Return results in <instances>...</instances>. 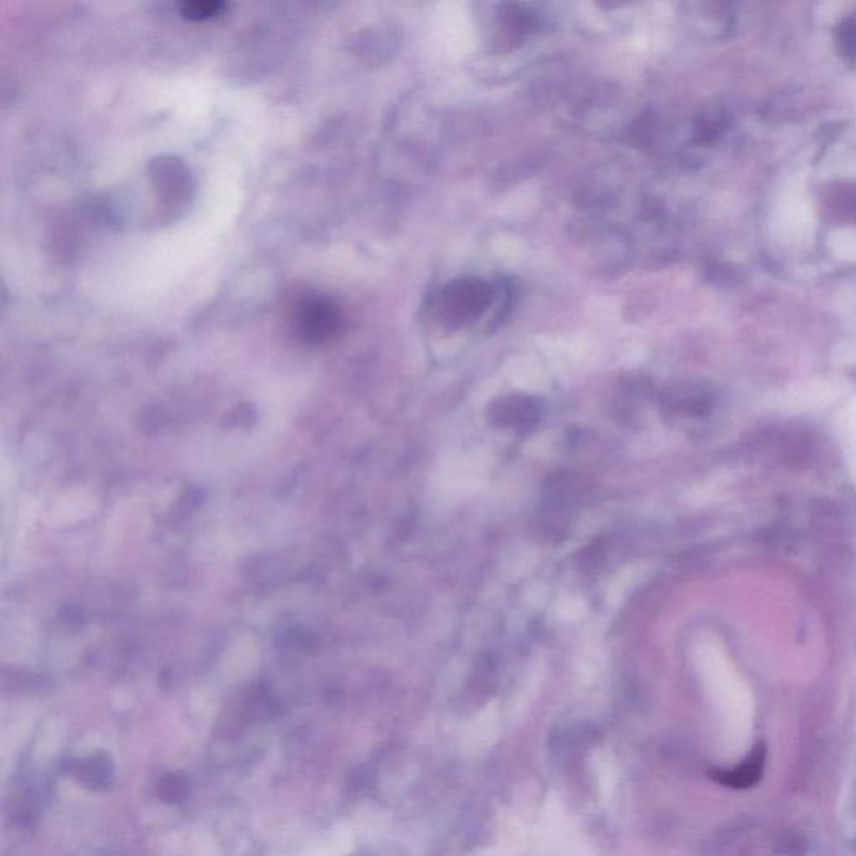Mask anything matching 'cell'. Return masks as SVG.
<instances>
[{
  "label": "cell",
  "mask_w": 856,
  "mask_h": 856,
  "mask_svg": "<svg viewBox=\"0 0 856 856\" xmlns=\"http://www.w3.org/2000/svg\"><path fill=\"white\" fill-rule=\"evenodd\" d=\"M225 11V4L218 0H196V2H186L181 6V14L186 19L191 21H206L213 17L220 16L221 12Z\"/></svg>",
  "instance_id": "obj_7"
},
{
  "label": "cell",
  "mask_w": 856,
  "mask_h": 856,
  "mask_svg": "<svg viewBox=\"0 0 856 856\" xmlns=\"http://www.w3.org/2000/svg\"><path fill=\"white\" fill-rule=\"evenodd\" d=\"M539 403L527 395H507L490 407L489 415L500 427L527 428L539 418Z\"/></svg>",
  "instance_id": "obj_3"
},
{
  "label": "cell",
  "mask_w": 856,
  "mask_h": 856,
  "mask_svg": "<svg viewBox=\"0 0 856 856\" xmlns=\"http://www.w3.org/2000/svg\"><path fill=\"white\" fill-rule=\"evenodd\" d=\"M726 116L721 107H704L694 121V133L701 143H713L723 134Z\"/></svg>",
  "instance_id": "obj_6"
},
{
  "label": "cell",
  "mask_w": 856,
  "mask_h": 856,
  "mask_svg": "<svg viewBox=\"0 0 856 856\" xmlns=\"http://www.w3.org/2000/svg\"><path fill=\"white\" fill-rule=\"evenodd\" d=\"M766 749L763 744L756 746L753 753L746 760L733 770H714L711 771L713 778L719 785L728 786V788H736V790H744L751 788L760 781L765 768Z\"/></svg>",
  "instance_id": "obj_4"
},
{
  "label": "cell",
  "mask_w": 856,
  "mask_h": 856,
  "mask_svg": "<svg viewBox=\"0 0 856 856\" xmlns=\"http://www.w3.org/2000/svg\"><path fill=\"white\" fill-rule=\"evenodd\" d=\"M296 325L308 340H325L340 327V311L325 296H305L295 306Z\"/></svg>",
  "instance_id": "obj_2"
},
{
  "label": "cell",
  "mask_w": 856,
  "mask_h": 856,
  "mask_svg": "<svg viewBox=\"0 0 856 856\" xmlns=\"http://www.w3.org/2000/svg\"><path fill=\"white\" fill-rule=\"evenodd\" d=\"M495 295V286L480 278L450 281L440 293V316L452 327H464L479 320L489 310Z\"/></svg>",
  "instance_id": "obj_1"
},
{
  "label": "cell",
  "mask_w": 856,
  "mask_h": 856,
  "mask_svg": "<svg viewBox=\"0 0 856 856\" xmlns=\"http://www.w3.org/2000/svg\"><path fill=\"white\" fill-rule=\"evenodd\" d=\"M836 42H838V49H840L841 54L848 59V61L855 62L856 61V21L855 19H848V21L843 22L841 24L840 29H838V36H836Z\"/></svg>",
  "instance_id": "obj_8"
},
{
  "label": "cell",
  "mask_w": 856,
  "mask_h": 856,
  "mask_svg": "<svg viewBox=\"0 0 856 856\" xmlns=\"http://www.w3.org/2000/svg\"><path fill=\"white\" fill-rule=\"evenodd\" d=\"M537 24L539 21H537L534 12L525 6L509 4V6L502 7L500 29L505 36V41L510 42L512 46H517V42L524 41L525 37L534 31Z\"/></svg>",
  "instance_id": "obj_5"
}]
</instances>
